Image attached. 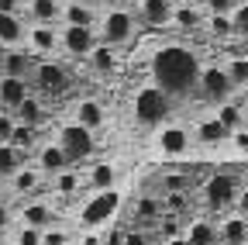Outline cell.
I'll return each instance as SVG.
<instances>
[{"label":"cell","instance_id":"1","mask_svg":"<svg viewBox=\"0 0 248 245\" xmlns=\"http://www.w3.org/2000/svg\"><path fill=\"white\" fill-rule=\"evenodd\" d=\"M148 69H152V83L162 86L172 100H179V97L197 94V80H200V69H203V59L190 45L169 42V45H159L152 52V66Z\"/></svg>","mask_w":248,"mask_h":245},{"label":"cell","instance_id":"2","mask_svg":"<svg viewBox=\"0 0 248 245\" xmlns=\"http://www.w3.org/2000/svg\"><path fill=\"white\" fill-rule=\"evenodd\" d=\"M172 107L176 100L166 94L162 86H155V83H145L135 90V97H131V117H135V125L138 128H162L166 121H172Z\"/></svg>","mask_w":248,"mask_h":245},{"label":"cell","instance_id":"3","mask_svg":"<svg viewBox=\"0 0 248 245\" xmlns=\"http://www.w3.org/2000/svg\"><path fill=\"white\" fill-rule=\"evenodd\" d=\"M124 207V194L121 187H110V190H93L86 194L79 204H76V231H86V228H107Z\"/></svg>","mask_w":248,"mask_h":245},{"label":"cell","instance_id":"4","mask_svg":"<svg viewBox=\"0 0 248 245\" xmlns=\"http://www.w3.org/2000/svg\"><path fill=\"white\" fill-rule=\"evenodd\" d=\"M28 80H31V90H35L38 97H45V100H59V97H66L73 90V73H69V66L62 63L59 55L38 59Z\"/></svg>","mask_w":248,"mask_h":245},{"label":"cell","instance_id":"5","mask_svg":"<svg viewBox=\"0 0 248 245\" xmlns=\"http://www.w3.org/2000/svg\"><path fill=\"white\" fill-rule=\"evenodd\" d=\"M152 145H155V156H159L162 163H183V159H190L197 152L193 128L179 125V121H166L162 128H155Z\"/></svg>","mask_w":248,"mask_h":245},{"label":"cell","instance_id":"6","mask_svg":"<svg viewBox=\"0 0 248 245\" xmlns=\"http://www.w3.org/2000/svg\"><path fill=\"white\" fill-rule=\"evenodd\" d=\"M52 138L66 148V156H69L73 166H86L93 159V152H97V135H93L90 128H83V125H76L73 117L69 121H59Z\"/></svg>","mask_w":248,"mask_h":245},{"label":"cell","instance_id":"7","mask_svg":"<svg viewBox=\"0 0 248 245\" xmlns=\"http://www.w3.org/2000/svg\"><path fill=\"white\" fill-rule=\"evenodd\" d=\"M97 35L100 42L114 45V49H124L135 35H138V14L128 7H114V11H100V21H97Z\"/></svg>","mask_w":248,"mask_h":245},{"label":"cell","instance_id":"8","mask_svg":"<svg viewBox=\"0 0 248 245\" xmlns=\"http://www.w3.org/2000/svg\"><path fill=\"white\" fill-rule=\"evenodd\" d=\"M238 190H241V180H238L234 173L221 169V173H210V176L203 180V187H200V200H203V207H207V211L224 214V211H231V207H234Z\"/></svg>","mask_w":248,"mask_h":245},{"label":"cell","instance_id":"9","mask_svg":"<svg viewBox=\"0 0 248 245\" xmlns=\"http://www.w3.org/2000/svg\"><path fill=\"white\" fill-rule=\"evenodd\" d=\"M197 97L203 104H210V107H217V104H224V100L234 97V83L228 80L224 63H203L200 80H197Z\"/></svg>","mask_w":248,"mask_h":245},{"label":"cell","instance_id":"10","mask_svg":"<svg viewBox=\"0 0 248 245\" xmlns=\"http://www.w3.org/2000/svg\"><path fill=\"white\" fill-rule=\"evenodd\" d=\"M100 42L97 28H83V24H59V55L69 59H86L93 45Z\"/></svg>","mask_w":248,"mask_h":245},{"label":"cell","instance_id":"11","mask_svg":"<svg viewBox=\"0 0 248 245\" xmlns=\"http://www.w3.org/2000/svg\"><path fill=\"white\" fill-rule=\"evenodd\" d=\"M48 190L55 194V200L66 207V204H79L83 190H86V180H83V166H66L59 169L55 176H48Z\"/></svg>","mask_w":248,"mask_h":245},{"label":"cell","instance_id":"12","mask_svg":"<svg viewBox=\"0 0 248 245\" xmlns=\"http://www.w3.org/2000/svg\"><path fill=\"white\" fill-rule=\"evenodd\" d=\"M24 49L35 55V59H52V55H59V24H38V21H28Z\"/></svg>","mask_w":248,"mask_h":245},{"label":"cell","instance_id":"13","mask_svg":"<svg viewBox=\"0 0 248 245\" xmlns=\"http://www.w3.org/2000/svg\"><path fill=\"white\" fill-rule=\"evenodd\" d=\"M45 183H48V176L35 166V159H28L14 176L4 183V187H7V194H11V197H24V200H28V197H35V194L45 187Z\"/></svg>","mask_w":248,"mask_h":245},{"label":"cell","instance_id":"14","mask_svg":"<svg viewBox=\"0 0 248 245\" xmlns=\"http://www.w3.org/2000/svg\"><path fill=\"white\" fill-rule=\"evenodd\" d=\"M73 121H76V125H83V128H90L93 135H97V131L107 128L110 111H107V104L97 100V97H79V100L73 104Z\"/></svg>","mask_w":248,"mask_h":245},{"label":"cell","instance_id":"15","mask_svg":"<svg viewBox=\"0 0 248 245\" xmlns=\"http://www.w3.org/2000/svg\"><path fill=\"white\" fill-rule=\"evenodd\" d=\"M83 180H86V194L93 190H110L121 180V166L114 159H90L83 166Z\"/></svg>","mask_w":248,"mask_h":245},{"label":"cell","instance_id":"16","mask_svg":"<svg viewBox=\"0 0 248 245\" xmlns=\"http://www.w3.org/2000/svg\"><path fill=\"white\" fill-rule=\"evenodd\" d=\"M59 211L52 200H42V197H28L17 211V225H31V228H48V225H59Z\"/></svg>","mask_w":248,"mask_h":245},{"label":"cell","instance_id":"17","mask_svg":"<svg viewBox=\"0 0 248 245\" xmlns=\"http://www.w3.org/2000/svg\"><path fill=\"white\" fill-rule=\"evenodd\" d=\"M172 7L176 0H135L131 11L138 14V24L145 28H172Z\"/></svg>","mask_w":248,"mask_h":245},{"label":"cell","instance_id":"18","mask_svg":"<svg viewBox=\"0 0 248 245\" xmlns=\"http://www.w3.org/2000/svg\"><path fill=\"white\" fill-rule=\"evenodd\" d=\"M31 159H35V166H38L45 176H55L59 169L73 166L69 156H66V148H62L55 138H42V142L35 145V152H31Z\"/></svg>","mask_w":248,"mask_h":245},{"label":"cell","instance_id":"19","mask_svg":"<svg viewBox=\"0 0 248 245\" xmlns=\"http://www.w3.org/2000/svg\"><path fill=\"white\" fill-rule=\"evenodd\" d=\"M228 128L217 121V114L210 111V114H203L197 125H193V142H197V148H224L228 145Z\"/></svg>","mask_w":248,"mask_h":245},{"label":"cell","instance_id":"20","mask_svg":"<svg viewBox=\"0 0 248 245\" xmlns=\"http://www.w3.org/2000/svg\"><path fill=\"white\" fill-rule=\"evenodd\" d=\"M83 63H86V69H90L93 76L110 80V76L121 69V49H114V45H107V42H97V45H93V52L83 59Z\"/></svg>","mask_w":248,"mask_h":245},{"label":"cell","instance_id":"21","mask_svg":"<svg viewBox=\"0 0 248 245\" xmlns=\"http://www.w3.org/2000/svg\"><path fill=\"white\" fill-rule=\"evenodd\" d=\"M203 21H207V11L197 0H176L172 7V28L179 35H190V32H203Z\"/></svg>","mask_w":248,"mask_h":245},{"label":"cell","instance_id":"22","mask_svg":"<svg viewBox=\"0 0 248 245\" xmlns=\"http://www.w3.org/2000/svg\"><path fill=\"white\" fill-rule=\"evenodd\" d=\"M38 59L31 55L24 45L21 49H0V76H31V69H35Z\"/></svg>","mask_w":248,"mask_h":245},{"label":"cell","instance_id":"23","mask_svg":"<svg viewBox=\"0 0 248 245\" xmlns=\"http://www.w3.org/2000/svg\"><path fill=\"white\" fill-rule=\"evenodd\" d=\"M35 90H31V80L24 76H0V107L4 111H17Z\"/></svg>","mask_w":248,"mask_h":245},{"label":"cell","instance_id":"24","mask_svg":"<svg viewBox=\"0 0 248 245\" xmlns=\"http://www.w3.org/2000/svg\"><path fill=\"white\" fill-rule=\"evenodd\" d=\"M14 117L21 121V125H31V128H45L48 121H52V114H48V100L45 97H38V94H31L17 111H14Z\"/></svg>","mask_w":248,"mask_h":245},{"label":"cell","instance_id":"25","mask_svg":"<svg viewBox=\"0 0 248 245\" xmlns=\"http://www.w3.org/2000/svg\"><path fill=\"white\" fill-rule=\"evenodd\" d=\"M28 38L24 14H0V49H21Z\"/></svg>","mask_w":248,"mask_h":245},{"label":"cell","instance_id":"26","mask_svg":"<svg viewBox=\"0 0 248 245\" xmlns=\"http://www.w3.org/2000/svg\"><path fill=\"white\" fill-rule=\"evenodd\" d=\"M166 218V204L162 197H155V194H141L135 200V225L138 228H148V225H159Z\"/></svg>","mask_w":248,"mask_h":245},{"label":"cell","instance_id":"27","mask_svg":"<svg viewBox=\"0 0 248 245\" xmlns=\"http://www.w3.org/2000/svg\"><path fill=\"white\" fill-rule=\"evenodd\" d=\"M100 11L83 0H62V24H83V28H97Z\"/></svg>","mask_w":248,"mask_h":245},{"label":"cell","instance_id":"28","mask_svg":"<svg viewBox=\"0 0 248 245\" xmlns=\"http://www.w3.org/2000/svg\"><path fill=\"white\" fill-rule=\"evenodd\" d=\"M24 17L38 24H62V0H24Z\"/></svg>","mask_w":248,"mask_h":245},{"label":"cell","instance_id":"29","mask_svg":"<svg viewBox=\"0 0 248 245\" xmlns=\"http://www.w3.org/2000/svg\"><path fill=\"white\" fill-rule=\"evenodd\" d=\"M217 228H221V245H248V218L241 214H224Z\"/></svg>","mask_w":248,"mask_h":245},{"label":"cell","instance_id":"30","mask_svg":"<svg viewBox=\"0 0 248 245\" xmlns=\"http://www.w3.org/2000/svg\"><path fill=\"white\" fill-rule=\"evenodd\" d=\"M214 114H217V121H221L228 131H234V128L248 125V107H245L238 97H231V100H224V104H217V107H214Z\"/></svg>","mask_w":248,"mask_h":245},{"label":"cell","instance_id":"31","mask_svg":"<svg viewBox=\"0 0 248 245\" xmlns=\"http://www.w3.org/2000/svg\"><path fill=\"white\" fill-rule=\"evenodd\" d=\"M31 156L28 152H21L17 145H11V142H0V183H7L24 163H28Z\"/></svg>","mask_w":248,"mask_h":245},{"label":"cell","instance_id":"32","mask_svg":"<svg viewBox=\"0 0 248 245\" xmlns=\"http://www.w3.org/2000/svg\"><path fill=\"white\" fill-rule=\"evenodd\" d=\"M183 235H186L190 245H221V228H217L214 221H207V218H197Z\"/></svg>","mask_w":248,"mask_h":245},{"label":"cell","instance_id":"33","mask_svg":"<svg viewBox=\"0 0 248 245\" xmlns=\"http://www.w3.org/2000/svg\"><path fill=\"white\" fill-rule=\"evenodd\" d=\"M203 32H207L210 38H217V42L238 38V35H234V17H231V14H207V21H203Z\"/></svg>","mask_w":248,"mask_h":245},{"label":"cell","instance_id":"34","mask_svg":"<svg viewBox=\"0 0 248 245\" xmlns=\"http://www.w3.org/2000/svg\"><path fill=\"white\" fill-rule=\"evenodd\" d=\"M38 142H42V131H38V128H31V125H21V121H17V128H14V135H11V145H17L21 152H28V156H31Z\"/></svg>","mask_w":248,"mask_h":245},{"label":"cell","instance_id":"35","mask_svg":"<svg viewBox=\"0 0 248 245\" xmlns=\"http://www.w3.org/2000/svg\"><path fill=\"white\" fill-rule=\"evenodd\" d=\"M224 69H228V80L234 83V90L245 86L248 83V55H228L224 59Z\"/></svg>","mask_w":248,"mask_h":245},{"label":"cell","instance_id":"36","mask_svg":"<svg viewBox=\"0 0 248 245\" xmlns=\"http://www.w3.org/2000/svg\"><path fill=\"white\" fill-rule=\"evenodd\" d=\"M73 242H76V231H69L62 221L42 228V245H73Z\"/></svg>","mask_w":248,"mask_h":245},{"label":"cell","instance_id":"37","mask_svg":"<svg viewBox=\"0 0 248 245\" xmlns=\"http://www.w3.org/2000/svg\"><path fill=\"white\" fill-rule=\"evenodd\" d=\"M234 159H248V125H241V128H234L231 135H228V145H224Z\"/></svg>","mask_w":248,"mask_h":245},{"label":"cell","instance_id":"38","mask_svg":"<svg viewBox=\"0 0 248 245\" xmlns=\"http://www.w3.org/2000/svg\"><path fill=\"white\" fill-rule=\"evenodd\" d=\"M162 204H166V214L169 218H179V214L190 211V190H183V194H162Z\"/></svg>","mask_w":248,"mask_h":245},{"label":"cell","instance_id":"39","mask_svg":"<svg viewBox=\"0 0 248 245\" xmlns=\"http://www.w3.org/2000/svg\"><path fill=\"white\" fill-rule=\"evenodd\" d=\"M159 183H162V194H183V190H190L193 180L186 176V173H169V169H166V173L159 176Z\"/></svg>","mask_w":248,"mask_h":245},{"label":"cell","instance_id":"40","mask_svg":"<svg viewBox=\"0 0 248 245\" xmlns=\"http://www.w3.org/2000/svg\"><path fill=\"white\" fill-rule=\"evenodd\" d=\"M11 245H42V228H31V225H17L11 235Z\"/></svg>","mask_w":248,"mask_h":245},{"label":"cell","instance_id":"41","mask_svg":"<svg viewBox=\"0 0 248 245\" xmlns=\"http://www.w3.org/2000/svg\"><path fill=\"white\" fill-rule=\"evenodd\" d=\"M231 17H234V35L238 38H248V0H241Z\"/></svg>","mask_w":248,"mask_h":245},{"label":"cell","instance_id":"42","mask_svg":"<svg viewBox=\"0 0 248 245\" xmlns=\"http://www.w3.org/2000/svg\"><path fill=\"white\" fill-rule=\"evenodd\" d=\"M76 245H107V231H104V228H86V231H76Z\"/></svg>","mask_w":248,"mask_h":245},{"label":"cell","instance_id":"43","mask_svg":"<svg viewBox=\"0 0 248 245\" xmlns=\"http://www.w3.org/2000/svg\"><path fill=\"white\" fill-rule=\"evenodd\" d=\"M14 128H17V117H14V111H4V107H0V142H11Z\"/></svg>","mask_w":248,"mask_h":245},{"label":"cell","instance_id":"44","mask_svg":"<svg viewBox=\"0 0 248 245\" xmlns=\"http://www.w3.org/2000/svg\"><path fill=\"white\" fill-rule=\"evenodd\" d=\"M241 0H203V11L207 14H234V7Z\"/></svg>","mask_w":248,"mask_h":245},{"label":"cell","instance_id":"45","mask_svg":"<svg viewBox=\"0 0 248 245\" xmlns=\"http://www.w3.org/2000/svg\"><path fill=\"white\" fill-rule=\"evenodd\" d=\"M11 225H17V211L11 207L7 197H0V231H7Z\"/></svg>","mask_w":248,"mask_h":245},{"label":"cell","instance_id":"46","mask_svg":"<svg viewBox=\"0 0 248 245\" xmlns=\"http://www.w3.org/2000/svg\"><path fill=\"white\" fill-rule=\"evenodd\" d=\"M121 245H152V242H148V231L145 228H124Z\"/></svg>","mask_w":248,"mask_h":245},{"label":"cell","instance_id":"47","mask_svg":"<svg viewBox=\"0 0 248 245\" xmlns=\"http://www.w3.org/2000/svg\"><path fill=\"white\" fill-rule=\"evenodd\" d=\"M234 214H241V218H248V187H241L238 190V197H234V207H231Z\"/></svg>","mask_w":248,"mask_h":245},{"label":"cell","instance_id":"48","mask_svg":"<svg viewBox=\"0 0 248 245\" xmlns=\"http://www.w3.org/2000/svg\"><path fill=\"white\" fill-rule=\"evenodd\" d=\"M0 14H24V0H0Z\"/></svg>","mask_w":248,"mask_h":245},{"label":"cell","instance_id":"49","mask_svg":"<svg viewBox=\"0 0 248 245\" xmlns=\"http://www.w3.org/2000/svg\"><path fill=\"white\" fill-rule=\"evenodd\" d=\"M114 7H128V0H97V11H114Z\"/></svg>","mask_w":248,"mask_h":245},{"label":"cell","instance_id":"50","mask_svg":"<svg viewBox=\"0 0 248 245\" xmlns=\"http://www.w3.org/2000/svg\"><path fill=\"white\" fill-rule=\"evenodd\" d=\"M234 97H238V100H241V104H245V107H248V83H245V86H238V90H234Z\"/></svg>","mask_w":248,"mask_h":245},{"label":"cell","instance_id":"51","mask_svg":"<svg viewBox=\"0 0 248 245\" xmlns=\"http://www.w3.org/2000/svg\"><path fill=\"white\" fill-rule=\"evenodd\" d=\"M166 245H190V242H186V235H172V238H166Z\"/></svg>","mask_w":248,"mask_h":245},{"label":"cell","instance_id":"52","mask_svg":"<svg viewBox=\"0 0 248 245\" xmlns=\"http://www.w3.org/2000/svg\"><path fill=\"white\" fill-rule=\"evenodd\" d=\"M83 4H93V7H97V0H83Z\"/></svg>","mask_w":248,"mask_h":245},{"label":"cell","instance_id":"53","mask_svg":"<svg viewBox=\"0 0 248 245\" xmlns=\"http://www.w3.org/2000/svg\"><path fill=\"white\" fill-rule=\"evenodd\" d=\"M197 4H203V0H197Z\"/></svg>","mask_w":248,"mask_h":245},{"label":"cell","instance_id":"54","mask_svg":"<svg viewBox=\"0 0 248 245\" xmlns=\"http://www.w3.org/2000/svg\"><path fill=\"white\" fill-rule=\"evenodd\" d=\"M0 245H4V238H0Z\"/></svg>","mask_w":248,"mask_h":245},{"label":"cell","instance_id":"55","mask_svg":"<svg viewBox=\"0 0 248 245\" xmlns=\"http://www.w3.org/2000/svg\"><path fill=\"white\" fill-rule=\"evenodd\" d=\"M73 245H76V242H73Z\"/></svg>","mask_w":248,"mask_h":245}]
</instances>
